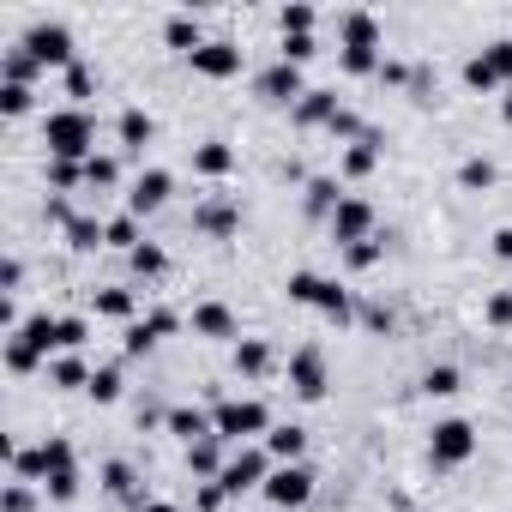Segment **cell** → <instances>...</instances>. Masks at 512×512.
Listing matches in <instances>:
<instances>
[{"mask_svg": "<svg viewBox=\"0 0 512 512\" xmlns=\"http://www.w3.org/2000/svg\"><path fill=\"white\" fill-rule=\"evenodd\" d=\"M91 139H97V127H91L85 109H55V115L43 121V145H49V157H61V163H91V157H97Z\"/></svg>", "mask_w": 512, "mask_h": 512, "instance_id": "1", "label": "cell"}, {"mask_svg": "<svg viewBox=\"0 0 512 512\" xmlns=\"http://www.w3.org/2000/svg\"><path fill=\"white\" fill-rule=\"evenodd\" d=\"M211 428H217V440L272 434V410H266V404H253V398H241V404H217V410H211Z\"/></svg>", "mask_w": 512, "mask_h": 512, "instance_id": "2", "label": "cell"}, {"mask_svg": "<svg viewBox=\"0 0 512 512\" xmlns=\"http://www.w3.org/2000/svg\"><path fill=\"white\" fill-rule=\"evenodd\" d=\"M470 452H476V428H470L464 416H446V422H434L428 458H434L440 470H452V464H470Z\"/></svg>", "mask_w": 512, "mask_h": 512, "instance_id": "3", "label": "cell"}, {"mask_svg": "<svg viewBox=\"0 0 512 512\" xmlns=\"http://www.w3.org/2000/svg\"><path fill=\"white\" fill-rule=\"evenodd\" d=\"M19 49H31L37 67H61V73L79 67V61H73V31H67V25H31Z\"/></svg>", "mask_w": 512, "mask_h": 512, "instance_id": "4", "label": "cell"}, {"mask_svg": "<svg viewBox=\"0 0 512 512\" xmlns=\"http://www.w3.org/2000/svg\"><path fill=\"white\" fill-rule=\"evenodd\" d=\"M260 494H266L272 506H290V512H296V506H308V500H314V470H308V464H278V470L266 476V488H260Z\"/></svg>", "mask_w": 512, "mask_h": 512, "instance_id": "5", "label": "cell"}, {"mask_svg": "<svg viewBox=\"0 0 512 512\" xmlns=\"http://www.w3.org/2000/svg\"><path fill=\"white\" fill-rule=\"evenodd\" d=\"M266 476H272V452L247 446V452H235V458L223 464L217 488H223V494H241V488H266Z\"/></svg>", "mask_w": 512, "mask_h": 512, "instance_id": "6", "label": "cell"}, {"mask_svg": "<svg viewBox=\"0 0 512 512\" xmlns=\"http://www.w3.org/2000/svg\"><path fill=\"white\" fill-rule=\"evenodd\" d=\"M290 392H296V398H308V404H320V398H326V356H320L314 344L290 356Z\"/></svg>", "mask_w": 512, "mask_h": 512, "instance_id": "7", "label": "cell"}, {"mask_svg": "<svg viewBox=\"0 0 512 512\" xmlns=\"http://www.w3.org/2000/svg\"><path fill=\"white\" fill-rule=\"evenodd\" d=\"M374 235V205L368 199H344L338 211H332V241L338 247H356V241H368Z\"/></svg>", "mask_w": 512, "mask_h": 512, "instance_id": "8", "label": "cell"}, {"mask_svg": "<svg viewBox=\"0 0 512 512\" xmlns=\"http://www.w3.org/2000/svg\"><path fill=\"white\" fill-rule=\"evenodd\" d=\"M253 91H260L266 103H302V97H308V85H302V67H290V61L266 67L260 79H253Z\"/></svg>", "mask_w": 512, "mask_h": 512, "instance_id": "9", "label": "cell"}, {"mask_svg": "<svg viewBox=\"0 0 512 512\" xmlns=\"http://www.w3.org/2000/svg\"><path fill=\"white\" fill-rule=\"evenodd\" d=\"M187 61H193L199 79H235V73H241V49H235V43H205V49L187 55Z\"/></svg>", "mask_w": 512, "mask_h": 512, "instance_id": "10", "label": "cell"}, {"mask_svg": "<svg viewBox=\"0 0 512 512\" xmlns=\"http://www.w3.org/2000/svg\"><path fill=\"white\" fill-rule=\"evenodd\" d=\"M169 187H175V175H169V169H145V175L133 181V193H127V211H133V217L157 211V205L169 199Z\"/></svg>", "mask_w": 512, "mask_h": 512, "instance_id": "11", "label": "cell"}, {"mask_svg": "<svg viewBox=\"0 0 512 512\" xmlns=\"http://www.w3.org/2000/svg\"><path fill=\"white\" fill-rule=\"evenodd\" d=\"M175 326H181L175 314H151V320H133V326H127V338H121V350H127V356H145V350H151L163 332H175Z\"/></svg>", "mask_w": 512, "mask_h": 512, "instance_id": "12", "label": "cell"}, {"mask_svg": "<svg viewBox=\"0 0 512 512\" xmlns=\"http://www.w3.org/2000/svg\"><path fill=\"white\" fill-rule=\"evenodd\" d=\"M19 344H31L37 356H49V350H61V320H49V314H31L19 332H13Z\"/></svg>", "mask_w": 512, "mask_h": 512, "instance_id": "13", "label": "cell"}, {"mask_svg": "<svg viewBox=\"0 0 512 512\" xmlns=\"http://www.w3.org/2000/svg\"><path fill=\"white\" fill-rule=\"evenodd\" d=\"M338 115H344V109H338L332 91H308V97L296 103V121H302V127H332Z\"/></svg>", "mask_w": 512, "mask_h": 512, "instance_id": "14", "label": "cell"}, {"mask_svg": "<svg viewBox=\"0 0 512 512\" xmlns=\"http://www.w3.org/2000/svg\"><path fill=\"white\" fill-rule=\"evenodd\" d=\"M193 332H199V338H235V314H229L223 302H199V308H193Z\"/></svg>", "mask_w": 512, "mask_h": 512, "instance_id": "15", "label": "cell"}, {"mask_svg": "<svg viewBox=\"0 0 512 512\" xmlns=\"http://www.w3.org/2000/svg\"><path fill=\"white\" fill-rule=\"evenodd\" d=\"M163 422H169V434H181L187 446H199V440H217V428H211V416H205V410H169Z\"/></svg>", "mask_w": 512, "mask_h": 512, "instance_id": "16", "label": "cell"}, {"mask_svg": "<svg viewBox=\"0 0 512 512\" xmlns=\"http://www.w3.org/2000/svg\"><path fill=\"white\" fill-rule=\"evenodd\" d=\"M344 49H380V19L374 13H344Z\"/></svg>", "mask_w": 512, "mask_h": 512, "instance_id": "17", "label": "cell"}, {"mask_svg": "<svg viewBox=\"0 0 512 512\" xmlns=\"http://www.w3.org/2000/svg\"><path fill=\"white\" fill-rule=\"evenodd\" d=\"M266 452H272L278 464H302V452H308V434H302L296 422H290V428H272V434H266Z\"/></svg>", "mask_w": 512, "mask_h": 512, "instance_id": "18", "label": "cell"}, {"mask_svg": "<svg viewBox=\"0 0 512 512\" xmlns=\"http://www.w3.org/2000/svg\"><path fill=\"white\" fill-rule=\"evenodd\" d=\"M193 169H199V175H211V181H217V175H229V169H235V151H229V145H223V139H205V145H199V151H193Z\"/></svg>", "mask_w": 512, "mask_h": 512, "instance_id": "19", "label": "cell"}, {"mask_svg": "<svg viewBox=\"0 0 512 512\" xmlns=\"http://www.w3.org/2000/svg\"><path fill=\"white\" fill-rule=\"evenodd\" d=\"M374 163H380V133H362V139L344 151V175H350V181H362Z\"/></svg>", "mask_w": 512, "mask_h": 512, "instance_id": "20", "label": "cell"}, {"mask_svg": "<svg viewBox=\"0 0 512 512\" xmlns=\"http://www.w3.org/2000/svg\"><path fill=\"white\" fill-rule=\"evenodd\" d=\"M235 223H241L235 205H199V211H193V229H205V235H217V241L235 235Z\"/></svg>", "mask_w": 512, "mask_h": 512, "instance_id": "21", "label": "cell"}, {"mask_svg": "<svg viewBox=\"0 0 512 512\" xmlns=\"http://www.w3.org/2000/svg\"><path fill=\"white\" fill-rule=\"evenodd\" d=\"M266 368H272V350H266L260 338H241V344H235V374H247V380H260Z\"/></svg>", "mask_w": 512, "mask_h": 512, "instance_id": "22", "label": "cell"}, {"mask_svg": "<svg viewBox=\"0 0 512 512\" xmlns=\"http://www.w3.org/2000/svg\"><path fill=\"white\" fill-rule=\"evenodd\" d=\"M127 260H133V272H139V278H163V272H169V253H163L157 241H139Z\"/></svg>", "mask_w": 512, "mask_h": 512, "instance_id": "23", "label": "cell"}, {"mask_svg": "<svg viewBox=\"0 0 512 512\" xmlns=\"http://www.w3.org/2000/svg\"><path fill=\"white\" fill-rule=\"evenodd\" d=\"M0 452H7V464H13L25 482H31V476H49V452H43V446H25V452H19V446H0Z\"/></svg>", "mask_w": 512, "mask_h": 512, "instance_id": "24", "label": "cell"}, {"mask_svg": "<svg viewBox=\"0 0 512 512\" xmlns=\"http://www.w3.org/2000/svg\"><path fill=\"white\" fill-rule=\"evenodd\" d=\"M163 37H169V49H181V55H199L205 43H199V25L187 19V13H175L169 25H163Z\"/></svg>", "mask_w": 512, "mask_h": 512, "instance_id": "25", "label": "cell"}, {"mask_svg": "<svg viewBox=\"0 0 512 512\" xmlns=\"http://www.w3.org/2000/svg\"><path fill=\"white\" fill-rule=\"evenodd\" d=\"M115 133H121V145H127V151H139V145L151 139V115H145V109H121Z\"/></svg>", "mask_w": 512, "mask_h": 512, "instance_id": "26", "label": "cell"}, {"mask_svg": "<svg viewBox=\"0 0 512 512\" xmlns=\"http://www.w3.org/2000/svg\"><path fill=\"white\" fill-rule=\"evenodd\" d=\"M338 205H344V199H338V181H326V175H314V181H308V211L332 223V211H338Z\"/></svg>", "mask_w": 512, "mask_h": 512, "instance_id": "27", "label": "cell"}, {"mask_svg": "<svg viewBox=\"0 0 512 512\" xmlns=\"http://www.w3.org/2000/svg\"><path fill=\"white\" fill-rule=\"evenodd\" d=\"M103 241H109V247H121V253H133V247H139V217H133V211L109 217V223H103Z\"/></svg>", "mask_w": 512, "mask_h": 512, "instance_id": "28", "label": "cell"}, {"mask_svg": "<svg viewBox=\"0 0 512 512\" xmlns=\"http://www.w3.org/2000/svg\"><path fill=\"white\" fill-rule=\"evenodd\" d=\"M0 73H7L0 85H31L43 67H37V55H31V49H7V67H0Z\"/></svg>", "mask_w": 512, "mask_h": 512, "instance_id": "29", "label": "cell"}, {"mask_svg": "<svg viewBox=\"0 0 512 512\" xmlns=\"http://www.w3.org/2000/svg\"><path fill=\"white\" fill-rule=\"evenodd\" d=\"M49 380H55L61 392H79V386H91V374H85V362H79V356H61V362L49 368Z\"/></svg>", "mask_w": 512, "mask_h": 512, "instance_id": "30", "label": "cell"}, {"mask_svg": "<svg viewBox=\"0 0 512 512\" xmlns=\"http://www.w3.org/2000/svg\"><path fill=\"white\" fill-rule=\"evenodd\" d=\"M380 253H386V241H380V235H368V241L344 247V260H350V272H368V266H380Z\"/></svg>", "mask_w": 512, "mask_h": 512, "instance_id": "31", "label": "cell"}, {"mask_svg": "<svg viewBox=\"0 0 512 512\" xmlns=\"http://www.w3.org/2000/svg\"><path fill=\"white\" fill-rule=\"evenodd\" d=\"M464 85H470V91H500V73L488 67V55H470V61H464Z\"/></svg>", "mask_w": 512, "mask_h": 512, "instance_id": "32", "label": "cell"}, {"mask_svg": "<svg viewBox=\"0 0 512 512\" xmlns=\"http://www.w3.org/2000/svg\"><path fill=\"white\" fill-rule=\"evenodd\" d=\"M67 241H73L79 253H91V247H103V223H97V217H73V223H67Z\"/></svg>", "mask_w": 512, "mask_h": 512, "instance_id": "33", "label": "cell"}, {"mask_svg": "<svg viewBox=\"0 0 512 512\" xmlns=\"http://www.w3.org/2000/svg\"><path fill=\"white\" fill-rule=\"evenodd\" d=\"M320 290H326V278H314V272H290V302L320 308Z\"/></svg>", "mask_w": 512, "mask_h": 512, "instance_id": "34", "label": "cell"}, {"mask_svg": "<svg viewBox=\"0 0 512 512\" xmlns=\"http://www.w3.org/2000/svg\"><path fill=\"white\" fill-rule=\"evenodd\" d=\"M320 314L338 320V326H350V290H338V284L326 278V290H320Z\"/></svg>", "mask_w": 512, "mask_h": 512, "instance_id": "35", "label": "cell"}, {"mask_svg": "<svg viewBox=\"0 0 512 512\" xmlns=\"http://www.w3.org/2000/svg\"><path fill=\"white\" fill-rule=\"evenodd\" d=\"M97 314L103 320H133V290H97Z\"/></svg>", "mask_w": 512, "mask_h": 512, "instance_id": "36", "label": "cell"}, {"mask_svg": "<svg viewBox=\"0 0 512 512\" xmlns=\"http://www.w3.org/2000/svg\"><path fill=\"white\" fill-rule=\"evenodd\" d=\"M85 181V163H61V157H49V187L55 193H73Z\"/></svg>", "mask_w": 512, "mask_h": 512, "instance_id": "37", "label": "cell"}, {"mask_svg": "<svg viewBox=\"0 0 512 512\" xmlns=\"http://www.w3.org/2000/svg\"><path fill=\"white\" fill-rule=\"evenodd\" d=\"M85 392H91V398H97V404H115V398H121V368H97V374H91V386H85Z\"/></svg>", "mask_w": 512, "mask_h": 512, "instance_id": "38", "label": "cell"}, {"mask_svg": "<svg viewBox=\"0 0 512 512\" xmlns=\"http://www.w3.org/2000/svg\"><path fill=\"white\" fill-rule=\"evenodd\" d=\"M278 25H284V37H314V7H284Z\"/></svg>", "mask_w": 512, "mask_h": 512, "instance_id": "39", "label": "cell"}, {"mask_svg": "<svg viewBox=\"0 0 512 512\" xmlns=\"http://www.w3.org/2000/svg\"><path fill=\"white\" fill-rule=\"evenodd\" d=\"M422 392H428V398H452V392H458V368H428V374H422Z\"/></svg>", "mask_w": 512, "mask_h": 512, "instance_id": "40", "label": "cell"}, {"mask_svg": "<svg viewBox=\"0 0 512 512\" xmlns=\"http://www.w3.org/2000/svg\"><path fill=\"white\" fill-rule=\"evenodd\" d=\"M187 464H193L199 476H223V464H217V440H199V446H187Z\"/></svg>", "mask_w": 512, "mask_h": 512, "instance_id": "41", "label": "cell"}, {"mask_svg": "<svg viewBox=\"0 0 512 512\" xmlns=\"http://www.w3.org/2000/svg\"><path fill=\"white\" fill-rule=\"evenodd\" d=\"M133 482H139V476H133V464H121V458H109V464H103V488H109V494H133Z\"/></svg>", "mask_w": 512, "mask_h": 512, "instance_id": "42", "label": "cell"}, {"mask_svg": "<svg viewBox=\"0 0 512 512\" xmlns=\"http://www.w3.org/2000/svg\"><path fill=\"white\" fill-rule=\"evenodd\" d=\"M85 181H91V187H115V181H121V163H115V157H91V163H85Z\"/></svg>", "mask_w": 512, "mask_h": 512, "instance_id": "43", "label": "cell"}, {"mask_svg": "<svg viewBox=\"0 0 512 512\" xmlns=\"http://www.w3.org/2000/svg\"><path fill=\"white\" fill-rule=\"evenodd\" d=\"M458 181L464 187H494V163L488 157H470V163H458Z\"/></svg>", "mask_w": 512, "mask_h": 512, "instance_id": "44", "label": "cell"}, {"mask_svg": "<svg viewBox=\"0 0 512 512\" xmlns=\"http://www.w3.org/2000/svg\"><path fill=\"white\" fill-rule=\"evenodd\" d=\"M482 55H488V67L500 73V85H512V37H500V43H488Z\"/></svg>", "mask_w": 512, "mask_h": 512, "instance_id": "45", "label": "cell"}, {"mask_svg": "<svg viewBox=\"0 0 512 512\" xmlns=\"http://www.w3.org/2000/svg\"><path fill=\"white\" fill-rule=\"evenodd\" d=\"M37 362H43V356H37L31 344H19V338H7V368H13V374H31Z\"/></svg>", "mask_w": 512, "mask_h": 512, "instance_id": "46", "label": "cell"}, {"mask_svg": "<svg viewBox=\"0 0 512 512\" xmlns=\"http://www.w3.org/2000/svg\"><path fill=\"white\" fill-rule=\"evenodd\" d=\"M31 109V85H0V115H25Z\"/></svg>", "mask_w": 512, "mask_h": 512, "instance_id": "47", "label": "cell"}, {"mask_svg": "<svg viewBox=\"0 0 512 512\" xmlns=\"http://www.w3.org/2000/svg\"><path fill=\"white\" fill-rule=\"evenodd\" d=\"M314 55H320L314 37H284V61H290V67H302V61H314Z\"/></svg>", "mask_w": 512, "mask_h": 512, "instance_id": "48", "label": "cell"}, {"mask_svg": "<svg viewBox=\"0 0 512 512\" xmlns=\"http://www.w3.org/2000/svg\"><path fill=\"white\" fill-rule=\"evenodd\" d=\"M79 494V470H49V500H73Z\"/></svg>", "mask_w": 512, "mask_h": 512, "instance_id": "49", "label": "cell"}, {"mask_svg": "<svg viewBox=\"0 0 512 512\" xmlns=\"http://www.w3.org/2000/svg\"><path fill=\"white\" fill-rule=\"evenodd\" d=\"M91 91H97V79H91V67H67V97H79V103H85Z\"/></svg>", "mask_w": 512, "mask_h": 512, "instance_id": "50", "label": "cell"}, {"mask_svg": "<svg viewBox=\"0 0 512 512\" xmlns=\"http://www.w3.org/2000/svg\"><path fill=\"white\" fill-rule=\"evenodd\" d=\"M43 452H49V470H73V446H67L61 434H49V440H43Z\"/></svg>", "mask_w": 512, "mask_h": 512, "instance_id": "51", "label": "cell"}, {"mask_svg": "<svg viewBox=\"0 0 512 512\" xmlns=\"http://www.w3.org/2000/svg\"><path fill=\"white\" fill-rule=\"evenodd\" d=\"M85 332H91V326H85L79 314H67V320H61V350H79V344H85Z\"/></svg>", "mask_w": 512, "mask_h": 512, "instance_id": "52", "label": "cell"}, {"mask_svg": "<svg viewBox=\"0 0 512 512\" xmlns=\"http://www.w3.org/2000/svg\"><path fill=\"white\" fill-rule=\"evenodd\" d=\"M0 512H31V488H25V482H13L7 494H0Z\"/></svg>", "mask_w": 512, "mask_h": 512, "instance_id": "53", "label": "cell"}, {"mask_svg": "<svg viewBox=\"0 0 512 512\" xmlns=\"http://www.w3.org/2000/svg\"><path fill=\"white\" fill-rule=\"evenodd\" d=\"M488 326H512V296H494L488 302Z\"/></svg>", "mask_w": 512, "mask_h": 512, "instance_id": "54", "label": "cell"}, {"mask_svg": "<svg viewBox=\"0 0 512 512\" xmlns=\"http://www.w3.org/2000/svg\"><path fill=\"white\" fill-rule=\"evenodd\" d=\"M19 284H25V266H19V260H7V266H0V290H7V296H13Z\"/></svg>", "mask_w": 512, "mask_h": 512, "instance_id": "55", "label": "cell"}, {"mask_svg": "<svg viewBox=\"0 0 512 512\" xmlns=\"http://www.w3.org/2000/svg\"><path fill=\"white\" fill-rule=\"evenodd\" d=\"M494 253H500V260H512V223H506V229H494Z\"/></svg>", "mask_w": 512, "mask_h": 512, "instance_id": "56", "label": "cell"}, {"mask_svg": "<svg viewBox=\"0 0 512 512\" xmlns=\"http://www.w3.org/2000/svg\"><path fill=\"white\" fill-rule=\"evenodd\" d=\"M139 512H181V506H169V500H139Z\"/></svg>", "mask_w": 512, "mask_h": 512, "instance_id": "57", "label": "cell"}, {"mask_svg": "<svg viewBox=\"0 0 512 512\" xmlns=\"http://www.w3.org/2000/svg\"><path fill=\"white\" fill-rule=\"evenodd\" d=\"M500 115H506V121H512V97H506V103H500Z\"/></svg>", "mask_w": 512, "mask_h": 512, "instance_id": "58", "label": "cell"}]
</instances>
